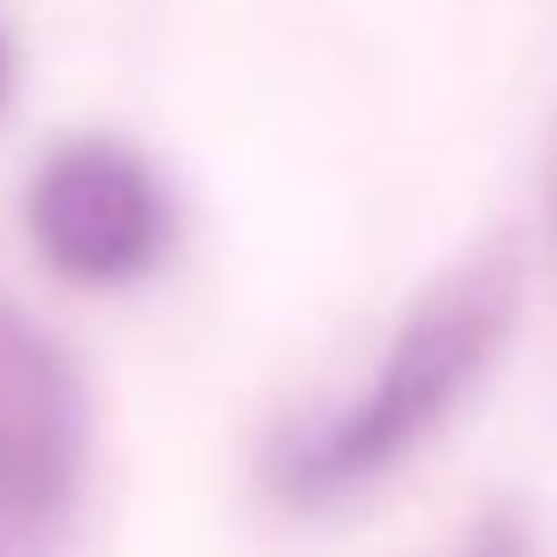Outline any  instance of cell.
Listing matches in <instances>:
<instances>
[{"instance_id": "8992f818", "label": "cell", "mask_w": 557, "mask_h": 557, "mask_svg": "<svg viewBox=\"0 0 557 557\" xmlns=\"http://www.w3.org/2000/svg\"><path fill=\"white\" fill-rule=\"evenodd\" d=\"M0 100H9V32H0Z\"/></svg>"}, {"instance_id": "6da1fadb", "label": "cell", "mask_w": 557, "mask_h": 557, "mask_svg": "<svg viewBox=\"0 0 557 557\" xmlns=\"http://www.w3.org/2000/svg\"><path fill=\"white\" fill-rule=\"evenodd\" d=\"M519 290H527V268H519L511 237H488L458 268H443L412 298V313L397 321V336H389L382 367L367 374V389L344 412L313 420L306 435H283V450L268 466L275 496L313 511V504H336V496L382 481L389 466H405L473 397V382L511 344Z\"/></svg>"}, {"instance_id": "5b68a950", "label": "cell", "mask_w": 557, "mask_h": 557, "mask_svg": "<svg viewBox=\"0 0 557 557\" xmlns=\"http://www.w3.org/2000/svg\"><path fill=\"white\" fill-rule=\"evenodd\" d=\"M549 245H557V153H549Z\"/></svg>"}, {"instance_id": "7a4b0ae2", "label": "cell", "mask_w": 557, "mask_h": 557, "mask_svg": "<svg viewBox=\"0 0 557 557\" xmlns=\"http://www.w3.org/2000/svg\"><path fill=\"white\" fill-rule=\"evenodd\" d=\"M32 245L62 283L85 290L146 283L176 245L169 184L115 138H70L32 176Z\"/></svg>"}, {"instance_id": "277c9868", "label": "cell", "mask_w": 557, "mask_h": 557, "mask_svg": "<svg viewBox=\"0 0 557 557\" xmlns=\"http://www.w3.org/2000/svg\"><path fill=\"white\" fill-rule=\"evenodd\" d=\"M466 557H534V534H527V519H519L511 504H496V511L473 527Z\"/></svg>"}, {"instance_id": "3957f363", "label": "cell", "mask_w": 557, "mask_h": 557, "mask_svg": "<svg viewBox=\"0 0 557 557\" xmlns=\"http://www.w3.org/2000/svg\"><path fill=\"white\" fill-rule=\"evenodd\" d=\"M85 481V389L70 359L0 306V519L54 527Z\"/></svg>"}]
</instances>
